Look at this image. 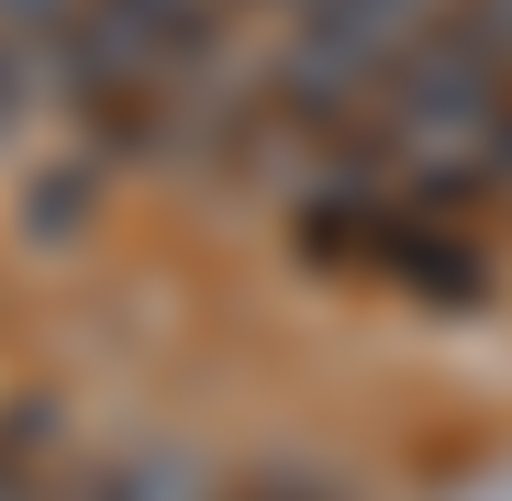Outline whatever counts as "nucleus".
Wrapping results in <instances>:
<instances>
[{"label": "nucleus", "mask_w": 512, "mask_h": 501, "mask_svg": "<svg viewBox=\"0 0 512 501\" xmlns=\"http://www.w3.org/2000/svg\"><path fill=\"white\" fill-rule=\"evenodd\" d=\"M435 34V0H290V90L357 101Z\"/></svg>", "instance_id": "obj_1"}, {"label": "nucleus", "mask_w": 512, "mask_h": 501, "mask_svg": "<svg viewBox=\"0 0 512 501\" xmlns=\"http://www.w3.org/2000/svg\"><path fill=\"white\" fill-rule=\"evenodd\" d=\"M101 501H212V490H201L190 468H123V479H112Z\"/></svg>", "instance_id": "obj_2"}, {"label": "nucleus", "mask_w": 512, "mask_h": 501, "mask_svg": "<svg viewBox=\"0 0 512 501\" xmlns=\"http://www.w3.org/2000/svg\"><path fill=\"white\" fill-rule=\"evenodd\" d=\"M479 34L501 45V67H512V0H490V12H479Z\"/></svg>", "instance_id": "obj_3"}]
</instances>
